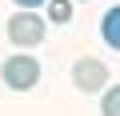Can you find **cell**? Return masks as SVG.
<instances>
[{"label":"cell","mask_w":120,"mask_h":116,"mask_svg":"<svg viewBox=\"0 0 120 116\" xmlns=\"http://www.w3.org/2000/svg\"><path fill=\"white\" fill-rule=\"evenodd\" d=\"M0 80H4L12 92H28V88H36V80H40V60L28 56V48H20L16 56H8V60L0 64Z\"/></svg>","instance_id":"6da1fadb"},{"label":"cell","mask_w":120,"mask_h":116,"mask_svg":"<svg viewBox=\"0 0 120 116\" xmlns=\"http://www.w3.org/2000/svg\"><path fill=\"white\" fill-rule=\"evenodd\" d=\"M44 36H48V24L44 16H36V8H16L8 16V40L16 48H36Z\"/></svg>","instance_id":"7a4b0ae2"},{"label":"cell","mask_w":120,"mask_h":116,"mask_svg":"<svg viewBox=\"0 0 120 116\" xmlns=\"http://www.w3.org/2000/svg\"><path fill=\"white\" fill-rule=\"evenodd\" d=\"M72 84L88 96V92H104L108 88V64L96 60V56H80L72 64Z\"/></svg>","instance_id":"3957f363"},{"label":"cell","mask_w":120,"mask_h":116,"mask_svg":"<svg viewBox=\"0 0 120 116\" xmlns=\"http://www.w3.org/2000/svg\"><path fill=\"white\" fill-rule=\"evenodd\" d=\"M100 36H104V44H108L112 52H120V4H112V8L104 12V20H100Z\"/></svg>","instance_id":"277c9868"},{"label":"cell","mask_w":120,"mask_h":116,"mask_svg":"<svg viewBox=\"0 0 120 116\" xmlns=\"http://www.w3.org/2000/svg\"><path fill=\"white\" fill-rule=\"evenodd\" d=\"M72 4H76V0H48V4H44L48 24H68L72 20Z\"/></svg>","instance_id":"5b68a950"},{"label":"cell","mask_w":120,"mask_h":116,"mask_svg":"<svg viewBox=\"0 0 120 116\" xmlns=\"http://www.w3.org/2000/svg\"><path fill=\"white\" fill-rule=\"evenodd\" d=\"M100 116H120V84L104 88V96H100Z\"/></svg>","instance_id":"8992f818"},{"label":"cell","mask_w":120,"mask_h":116,"mask_svg":"<svg viewBox=\"0 0 120 116\" xmlns=\"http://www.w3.org/2000/svg\"><path fill=\"white\" fill-rule=\"evenodd\" d=\"M12 4H16V8H44L48 0H12Z\"/></svg>","instance_id":"52a82bcc"},{"label":"cell","mask_w":120,"mask_h":116,"mask_svg":"<svg viewBox=\"0 0 120 116\" xmlns=\"http://www.w3.org/2000/svg\"><path fill=\"white\" fill-rule=\"evenodd\" d=\"M76 4H88V0H76Z\"/></svg>","instance_id":"ba28073f"}]
</instances>
